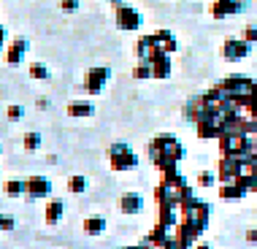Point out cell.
<instances>
[{"instance_id":"1","label":"cell","mask_w":257,"mask_h":249,"mask_svg":"<svg viewBox=\"0 0 257 249\" xmlns=\"http://www.w3.org/2000/svg\"><path fill=\"white\" fill-rule=\"evenodd\" d=\"M149 157L157 168H168V165H176L184 157L182 144L173 136H157L155 141L149 144Z\"/></svg>"},{"instance_id":"2","label":"cell","mask_w":257,"mask_h":249,"mask_svg":"<svg viewBox=\"0 0 257 249\" xmlns=\"http://www.w3.org/2000/svg\"><path fill=\"white\" fill-rule=\"evenodd\" d=\"M108 160H111V168L114 171H130L138 165V157L133 155V149L127 144H114L108 149Z\"/></svg>"},{"instance_id":"3","label":"cell","mask_w":257,"mask_h":249,"mask_svg":"<svg viewBox=\"0 0 257 249\" xmlns=\"http://www.w3.org/2000/svg\"><path fill=\"white\" fill-rule=\"evenodd\" d=\"M114 19H116V27L119 30H138L141 27V14H138L133 6H124V3H116V9H114Z\"/></svg>"},{"instance_id":"4","label":"cell","mask_w":257,"mask_h":249,"mask_svg":"<svg viewBox=\"0 0 257 249\" xmlns=\"http://www.w3.org/2000/svg\"><path fill=\"white\" fill-rule=\"evenodd\" d=\"M108 79H111V71L106 65H98V68H89L87 76H84V89L89 95H100L103 92V87L108 84Z\"/></svg>"},{"instance_id":"5","label":"cell","mask_w":257,"mask_h":249,"mask_svg":"<svg viewBox=\"0 0 257 249\" xmlns=\"http://www.w3.org/2000/svg\"><path fill=\"white\" fill-rule=\"evenodd\" d=\"M25 192L30 198H52V182L46 176H41V174L27 176L25 179Z\"/></svg>"},{"instance_id":"6","label":"cell","mask_w":257,"mask_h":249,"mask_svg":"<svg viewBox=\"0 0 257 249\" xmlns=\"http://www.w3.org/2000/svg\"><path fill=\"white\" fill-rule=\"evenodd\" d=\"M222 54H225V60L238 62V60H244L249 54V44L244 38H227L225 46H222Z\"/></svg>"},{"instance_id":"7","label":"cell","mask_w":257,"mask_h":249,"mask_svg":"<svg viewBox=\"0 0 257 249\" xmlns=\"http://www.w3.org/2000/svg\"><path fill=\"white\" fill-rule=\"evenodd\" d=\"M27 49H30V41L27 38H14L9 46H6V62L9 65H19V62L25 60Z\"/></svg>"},{"instance_id":"8","label":"cell","mask_w":257,"mask_h":249,"mask_svg":"<svg viewBox=\"0 0 257 249\" xmlns=\"http://www.w3.org/2000/svg\"><path fill=\"white\" fill-rule=\"evenodd\" d=\"M149 65H152V79H168L171 76V54L157 52L155 57L149 60Z\"/></svg>"},{"instance_id":"9","label":"cell","mask_w":257,"mask_h":249,"mask_svg":"<svg viewBox=\"0 0 257 249\" xmlns=\"http://www.w3.org/2000/svg\"><path fill=\"white\" fill-rule=\"evenodd\" d=\"M157 52H163V49H160V44H157L155 36H141V38H138V44H136L138 60H152Z\"/></svg>"},{"instance_id":"10","label":"cell","mask_w":257,"mask_h":249,"mask_svg":"<svg viewBox=\"0 0 257 249\" xmlns=\"http://www.w3.org/2000/svg\"><path fill=\"white\" fill-rule=\"evenodd\" d=\"M241 174V157H222V163H219V179L222 182H227V179H233Z\"/></svg>"},{"instance_id":"11","label":"cell","mask_w":257,"mask_h":249,"mask_svg":"<svg viewBox=\"0 0 257 249\" xmlns=\"http://www.w3.org/2000/svg\"><path fill=\"white\" fill-rule=\"evenodd\" d=\"M119 209H122V214H138L144 209V198L138 192H124L119 198Z\"/></svg>"},{"instance_id":"12","label":"cell","mask_w":257,"mask_h":249,"mask_svg":"<svg viewBox=\"0 0 257 249\" xmlns=\"http://www.w3.org/2000/svg\"><path fill=\"white\" fill-rule=\"evenodd\" d=\"M95 114V103L92 100H73L68 103V116H76V119H84V116Z\"/></svg>"},{"instance_id":"13","label":"cell","mask_w":257,"mask_h":249,"mask_svg":"<svg viewBox=\"0 0 257 249\" xmlns=\"http://www.w3.org/2000/svg\"><path fill=\"white\" fill-rule=\"evenodd\" d=\"M62 211H65V203L57 198H52L49 203H46V225H57L62 219Z\"/></svg>"},{"instance_id":"14","label":"cell","mask_w":257,"mask_h":249,"mask_svg":"<svg viewBox=\"0 0 257 249\" xmlns=\"http://www.w3.org/2000/svg\"><path fill=\"white\" fill-rule=\"evenodd\" d=\"M155 38H157V44H160V49L163 52H176L179 49V44H176V36H173L171 30H157L155 33Z\"/></svg>"},{"instance_id":"15","label":"cell","mask_w":257,"mask_h":249,"mask_svg":"<svg viewBox=\"0 0 257 249\" xmlns=\"http://www.w3.org/2000/svg\"><path fill=\"white\" fill-rule=\"evenodd\" d=\"M219 195L225 198V200H227V198H233V200H241V198L246 195V190H244V187H241L238 182H230V184L225 182V184L219 187Z\"/></svg>"},{"instance_id":"16","label":"cell","mask_w":257,"mask_h":249,"mask_svg":"<svg viewBox=\"0 0 257 249\" xmlns=\"http://www.w3.org/2000/svg\"><path fill=\"white\" fill-rule=\"evenodd\" d=\"M106 225H108V222H106L103 217H87L81 227H84V233H87V236H100V233L106 230Z\"/></svg>"},{"instance_id":"17","label":"cell","mask_w":257,"mask_h":249,"mask_svg":"<svg viewBox=\"0 0 257 249\" xmlns=\"http://www.w3.org/2000/svg\"><path fill=\"white\" fill-rule=\"evenodd\" d=\"M87 176L81 174H73L71 179H68V192H73V195H81V192H87Z\"/></svg>"},{"instance_id":"18","label":"cell","mask_w":257,"mask_h":249,"mask_svg":"<svg viewBox=\"0 0 257 249\" xmlns=\"http://www.w3.org/2000/svg\"><path fill=\"white\" fill-rule=\"evenodd\" d=\"M3 190L9 198H22L25 195V179H11V182L3 184Z\"/></svg>"},{"instance_id":"19","label":"cell","mask_w":257,"mask_h":249,"mask_svg":"<svg viewBox=\"0 0 257 249\" xmlns=\"http://www.w3.org/2000/svg\"><path fill=\"white\" fill-rule=\"evenodd\" d=\"M49 68H46L44 65V62H33V65H30V79H36V81H46V79H49Z\"/></svg>"},{"instance_id":"20","label":"cell","mask_w":257,"mask_h":249,"mask_svg":"<svg viewBox=\"0 0 257 249\" xmlns=\"http://www.w3.org/2000/svg\"><path fill=\"white\" fill-rule=\"evenodd\" d=\"M41 141H44V138H41V133H25V152H38L41 149Z\"/></svg>"},{"instance_id":"21","label":"cell","mask_w":257,"mask_h":249,"mask_svg":"<svg viewBox=\"0 0 257 249\" xmlns=\"http://www.w3.org/2000/svg\"><path fill=\"white\" fill-rule=\"evenodd\" d=\"M133 76H136V79H152V65H149V60H138V65L133 68Z\"/></svg>"},{"instance_id":"22","label":"cell","mask_w":257,"mask_h":249,"mask_svg":"<svg viewBox=\"0 0 257 249\" xmlns=\"http://www.w3.org/2000/svg\"><path fill=\"white\" fill-rule=\"evenodd\" d=\"M6 114H9L11 122H17V119H22V116H25V108L22 106H9V111H6Z\"/></svg>"},{"instance_id":"23","label":"cell","mask_w":257,"mask_h":249,"mask_svg":"<svg viewBox=\"0 0 257 249\" xmlns=\"http://www.w3.org/2000/svg\"><path fill=\"white\" fill-rule=\"evenodd\" d=\"M60 9L73 14V11H79V0H60Z\"/></svg>"},{"instance_id":"24","label":"cell","mask_w":257,"mask_h":249,"mask_svg":"<svg viewBox=\"0 0 257 249\" xmlns=\"http://www.w3.org/2000/svg\"><path fill=\"white\" fill-rule=\"evenodd\" d=\"M241 38H244L249 46L257 44V27H246V30H244V36H241Z\"/></svg>"},{"instance_id":"25","label":"cell","mask_w":257,"mask_h":249,"mask_svg":"<svg viewBox=\"0 0 257 249\" xmlns=\"http://www.w3.org/2000/svg\"><path fill=\"white\" fill-rule=\"evenodd\" d=\"M214 182H217V176H214V174H200L198 176V184L200 187H211Z\"/></svg>"},{"instance_id":"26","label":"cell","mask_w":257,"mask_h":249,"mask_svg":"<svg viewBox=\"0 0 257 249\" xmlns=\"http://www.w3.org/2000/svg\"><path fill=\"white\" fill-rule=\"evenodd\" d=\"M14 227H17V222H14L11 217H3V214H0V230H14Z\"/></svg>"},{"instance_id":"27","label":"cell","mask_w":257,"mask_h":249,"mask_svg":"<svg viewBox=\"0 0 257 249\" xmlns=\"http://www.w3.org/2000/svg\"><path fill=\"white\" fill-rule=\"evenodd\" d=\"M6 38H9V36H6V27H0V52L6 49Z\"/></svg>"},{"instance_id":"28","label":"cell","mask_w":257,"mask_h":249,"mask_svg":"<svg viewBox=\"0 0 257 249\" xmlns=\"http://www.w3.org/2000/svg\"><path fill=\"white\" fill-rule=\"evenodd\" d=\"M246 241H257V230H246Z\"/></svg>"},{"instance_id":"29","label":"cell","mask_w":257,"mask_h":249,"mask_svg":"<svg viewBox=\"0 0 257 249\" xmlns=\"http://www.w3.org/2000/svg\"><path fill=\"white\" fill-rule=\"evenodd\" d=\"M254 211H257V209H254Z\"/></svg>"}]
</instances>
